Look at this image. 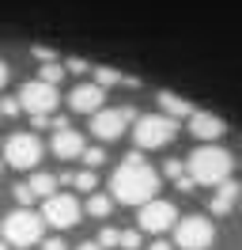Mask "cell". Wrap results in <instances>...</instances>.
Instances as JSON below:
<instances>
[{
    "label": "cell",
    "instance_id": "cell-15",
    "mask_svg": "<svg viewBox=\"0 0 242 250\" xmlns=\"http://www.w3.org/2000/svg\"><path fill=\"white\" fill-rule=\"evenodd\" d=\"M239 189H242V186H235V182H223V186L216 189L208 212H212V216H227V212H231V205H235V197H239Z\"/></svg>",
    "mask_w": 242,
    "mask_h": 250
},
{
    "label": "cell",
    "instance_id": "cell-21",
    "mask_svg": "<svg viewBox=\"0 0 242 250\" xmlns=\"http://www.w3.org/2000/svg\"><path fill=\"white\" fill-rule=\"evenodd\" d=\"M95 171H80V174H72V186H80V189H95Z\"/></svg>",
    "mask_w": 242,
    "mask_h": 250
},
{
    "label": "cell",
    "instance_id": "cell-22",
    "mask_svg": "<svg viewBox=\"0 0 242 250\" xmlns=\"http://www.w3.org/2000/svg\"><path fill=\"white\" fill-rule=\"evenodd\" d=\"M15 201L23 205V208H30V201H34V189H30L27 182H19V186H15Z\"/></svg>",
    "mask_w": 242,
    "mask_h": 250
},
{
    "label": "cell",
    "instance_id": "cell-23",
    "mask_svg": "<svg viewBox=\"0 0 242 250\" xmlns=\"http://www.w3.org/2000/svg\"><path fill=\"white\" fill-rule=\"evenodd\" d=\"M99 243H102V247H121V231H118V228H102Z\"/></svg>",
    "mask_w": 242,
    "mask_h": 250
},
{
    "label": "cell",
    "instance_id": "cell-18",
    "mask_svg": "<svg viewBox=\"0 0 242 250\" xmlns=\"http://www.w3.org/2000/svg\"><path fill=\"white\" fill-rule=\"evenodd\" d=\"M91 72H95V83H99V87H110V83H121V72L118 68H91ZM125 83H133V80H125Z\"/></svg>",
    "mask_w": 242,
    "mask_h": 250
},
{
    "label": "cell",
    "instance_id": "cell-29",
    "mask_svg": "<svg viewBox=\"0 0 242 250\" xmlns=\"http://www.w3.org/2000/svg\"><path fill=\"white\" fill-rule=\"evenodd\" d=\"M38 250H68V247H64L60 239H45V243H42V247H38Z\"/></svg>",
    "mask_w": 242,
    "mask_h": 250
},
{
    "label": "cell",
    "instance_id": "cell-6",
    "mask_svg": "<svg viewBox=\"0 0 242 250\" xmlns=\"http://www.w3.org/2000/svg\"><path fill=\"white\" fill-rule=\"evenodd\" d=\"M19 103L30 118H49V110H57V87L42 83V80H27L19 87Z\"/></svg>",
    "mask_w": 242,
    "mask_h": 250
},
{
    "label": "cell",
    "instance_id": "cell-3",
    "mask_svg": "<svg viewBox=\"0 0 242 250\" xmlns=\"http://www.w3.org/2000/svg\"><path fill=\"white\" fill-rule=\"evenodd\" d=\"M42 228H45L42 212L15 208L4 216V243L8 247H34V243H42Z\"/></svg>",
    "mask_w": 242,
    "mask_h": 250
},
{
    "label": "cell",
    "instance_id": "cell-31",
    "mask_svg": "<svg viewBox=\"0 0 242 250\" xmlns=\"http://www.w3.org/2000/svg\"><path fill=\"white\" fill-rule=\"evenodd\" d=\"M76 250H102V243H80Z\"/></svg>",
    "mask_w": 242,
    "mask_h": 250
},
{
    "label": "cell",
    "instance_id": "cell-26",
    "mask_svg": "<svg viewBox=\"0 0 242 250\" xmlns=\"http://www.w3.org/2000/svg\"><path fill=\"white\" fill-rule=\"evenodd\" d=\"M121 247L136 250V247H140V231H121Z\"/></svg>",
    "mask_w": 242,
    "mask_h": 250
},
{
    "label": "cell",
    "instance_id": "cell-1",
    "mask_svg": "<svg viewBox=\"0 0 242 250\" xmlns=\"http://www.w3.org/2000/svg\"><path fill=\"white\" fill-rule=\"evenodd\" d=\"M110 189H114V201L121 205H136V208H144V205L155 201V189H159V174L151 167L144 156H125L118 163V171L110 178Z\"/></svg>",
    "mask_w": 242,
    "mask_h": 250
},
{
    "label": "cell",
    "instance_id": "cell-9",
    "mask_svg": "<svg viewBox=\"0 0 242 250\" xmlns=\"http://www.w3.org/2000/svg\"><path fill=\"white\" fill-rule=\"evenodd\" d=\"M174 220H178V208L170 201H155L144 205L140 212H136V224H140V231H151V235H163L166 228H174Z\"/></svg>",
    "mask_w": 242,
    "mask_h": 250
},
{
    "label": "cell",
    "instance_id": "cell-30",
    "mask_svg": "<svg viewBox=\"0 0 242 250\" xmlns=\"http://www.w3.org/2000/svg\"><path fill=\"white\" fill-rule=\"evenodd\" d=\"M148 250H170V243H166V239H155V243H151Z\"/></svg>",
    "mask_w": 242,
    "mask_h": 250
},
{
    "label": "cell",
    "instance_id": "cell-16",
    "mask_svg": "<svg viewBox=\"0 0 242 250\" xmlns=\"http://www.w3.org/2000/svg\"><path fill=\"white\" fill-rule=\"evenodd\" d=\"M57 182H60L57 174H45V171H38V174H34V178L27 182V186L34 189V197H45V201H49V197H57Z\"/></svg>",
    "mask_w": 242,
    "mask_h": 250
},
{
    "label": "cell",
    "instance_id": "cell-28",
    "mask_svg": "<svg viewBox=\"0 0 242 250\" xmlns=\"http://www.w3.org/2000/svg\"><path fill=\"white\" fill-rule=\"evenodd\" d=\"M34 57H38V61H45V64H53V61H57V57H53V49H45V46L34 49Z\"/></svg>",
    "mask_w": 242,
    "mask_h": 250
},
{
    "label": "cell",
    "instance_id": "cell-25",
    "mask_svg": "<svg viewBox=\"0 0 242 250\" xmlns=\"http://www.w3.org/2000/svg\"><path fill=\"white\" fill-rule=\"evenodd\" d=\"M83 159H87V167H99V163L106 159V152H102V148H87V152H83Z\"/></svg>",
    "mask_w": 242,
    "mask_h": 250
},
{
    "label": "cell",
    "instance_id": "cell-32",
    "mask_svg": "<svg viewBox=\"0 0 242 250\" xmlns=\"http://www.w3.org/2000/svg\"><path fill=\"white\" fill-rule=\"evenodd\" d=\"M4 83H8V64L0 61V87H4Z\"/></svg>",
    "mask_w": 242,
    "mask_h": 250
},
{
    "label": "cell",
    "instance_id": "cell-8",
    "mask_svg": "<svg viewBox=\"0 0 242 250\" xmlns=\"http://www.w3.org/2000/svg\"><path fill=\"white\" fill-rule=\"evenodd\" d=\"M129 122H136V110L133 106H118V110H102L91 118V133L99 141H118L121 133L129 129Z\"/></svg>",
    "mask_w": 242,
    "mask_h": 250
},
{
    "label": "cell",
    "instance_id": "cell-2",
    "mask_svg": "<svg viewBox=\"0 0 242 250\" xmlns=\"http://www.w3.org/2000/svg\"><path fill=\"white\" fill-rule=\"evenodd\" d=\"M185 167H189L197 186H223V182H231L227 178L231 174V152L216 148V144H201L197 152H189Z\"/></svg>",
    "mask_w": 242,
    "mask_h": 250
},
{
    "label": "cell",
    "instance_id": "cell-4",
    "mask_svg": "<svg viewBox=\"0 0 242 250\" xmlns=\"http://www.w3.org/2000/svg\"><path fill=\"white\" fill-rule=\"evenodd\" d=\"M174 133H178V122L170 114H140L136 129H133L140 148H163V144L174 141Z\"/></svg>",
    "mask_w": 242,
    "mask_h": 250
},
{
    "label": "cell",
    "instance_id": "cell-7",
    "mask_svg": "<svg viewBox=\"0 0 242 250\" xmlns=\"http://www.w3.org/2000/svg\"><path fill=\"white\" fill-rule=\"evenodd\" d=\"M174 239H178L182 250H204L216 239V228H212L208 216H182L178 228H174Z\"/></svg>",
    "mask_w": 242,
    "mask_h": 250
},
{
    "label": "cell",
    "instance_id": "cell-11",
    "mask_svg": "<svg viewBox=\"0 0 242 250\" xmlns=\"http://www.w3.org/2000/svg\"><path fill=\"white\" fill-rule=\"evenodd\" d=\"M102 99H106V87H99L95 80L91 83H76L72 95H68V106L76 114H102Z\"/></svg>",
    "mask_w": 242,
    "mask_h": 250
},
{
    "label": "cell",
    "instance_id": "cell-19",
    "mask_svg": "<svg viewBox=\"0 0 242 250\" xmlns=\"http://www.w3.org/2000/svg\"><path fill=\"white\" fill-rule=\"evenodd\" d=\"M64 72H68V68H60V64L53 61V64H42V76H38V80H42V83H53V87H57L60 80H64Z\"/></svg>",
    "mask_w": 242,
    "mask_h": 250
},
{
    "label": "cell",
    "instance_id": "cell-5",
    "mask_svg": "<svg viewBox=\"0 0 242 250\" xmlns=\"http://www.w3.org/2000/svg\"><path fill=\"white\" fill-rule=\"evenodd\" d=\"M4 159H8V167H15V171L38 167V159H42V141H38L34 133H12V137L4 141Z\"/></svg>",
    "mask_w": 242,
    "mask_h": 250
},
{
    "label": "cell",
    "instance_id": "cell-34",
    "mask_svg": "<svg viewBox=\"0 0 242 250\" xmlns=\"http://www.w3.org/2000/svg\"><path fill=\"white\" fill-rule=\"evenodd\" d=\"M0 171H4V163H0Z\"/></svg>",
    "mask_w": 242,
    "mask_h": 250
},
{
    "label": "cell",
    "instance_id": "cell-10",
    "mask_svg": "<svg viewBox=\"0 0 242 250\" xmlns=\"http://www.w3.org/2000/svg\"><path fill=\"white\" fill-rule=\"evenodd\" d=\"M80 201L76 197H68V193H57V197H49V201L42 205V216L45 224H53V228H76L80 224Z\"/></svg>",
    "mask_w": 242,
    "mask_h": 250
},
{
    "label": "cell",
    "instance_id": "cell-13",
    "mask_svg": "<svg viewBox=\"0 0 242 250\" xmlns=\"http://www.w3.org/2000/svg\"><path fill=\"white\" fill-rule=\"evenodd\" d=\"M189 133H193L197 141H220L227 133L223 118H216V114H204V110H197L193 118H189Z\"/></svg>",
    "mask_w": 242,
    "mask_h": 250
},
{
    "label": "cell",
    "instance_id": "cell-12",
    "mask_svg": "<svg viewBox=\"0 0 242 250\" xmlns=\"http://www.w3.org/2000/svg\"><path fill=\"white\" fill-rule=\"evenodd\" d=\"M49 148H53V156H57V159H80L83 152H87V144H83V137H80L76 129H60V133H53Z\"/></svg>",
    "mask_w": 242,
    "mask_h": 250
},
{
    "label": "cell",
    "instance_id": "cell-24",
    "mask_svg": "<svg viewBox=\"0 0 242 250\" xmlns=\"http://www.w3.org/2000/svg\"><path fill=\"white\" fill-rule=\"evenodd\" d=\"M19 110H23L19 95H15V99H0V114H8V118H12V114H19Z\"/></svg>",
    "mask_w": 242,
    "mask_h": 250
},
{
    "label": "cell",
    "instance_id": "cell-33",
    "mask_svg": "<svg viewBox=\"0 0 242 250\" xmlns=\"http://www.w3.org/2000/svg\"><path fill=\"white\" fill-rule=\"evenodd\" d=\"M0 250H8V243H4V239H0Z\"/></svg>",
    "mask_w": 242,
    "mask_h": 250
},
{
    "label": "cell",
    "instance_id": "cell-27",
    "mask_svg": "<svg viewBox=\"0 0 242 250\" xmlns=\"http://www.w3.org/2000/svg\"><path fill=\"white\" fill-rule=\"evenodd\" d=\"M64 68H68V72H87L91 64H87V61H80V57H68V61H64Z\"/></svg>",
    "mask_w": 242,
    "mask_h": 250
},
{
    "label": "cell",
    "instance_id": "cell-17",
    "mask_svg": "<svg viewBox=\"0 0 242 250\" xmlns=\"http://www.w3.org/2000/svg\"><path fill=\"white\" fill-rule=\"evenodd\" d=\"M110 208H114V193H91V197H87V216L106 220V216H110Z\"/></svg>",
    "mask_w": 242,
    "mask_h": 250
},
{
    "label": "cell",
    "instance_id": "cell-14",
    "mask_svg": "<svg viewBox=\"0 0 242 250\" xmlns=\"http://www.w3.org/2000/svg\"><path fill=\"white\" fill-rule=\"evenodd\" d=\"M159 106L178 122V118H193L197 110H193V103L189 99H182V95H174V91H159Z\"/></svg>",
    "mask_w": 242,
    "mask_h": 250
},
{
    "label": "cell",
    "instance_id": "cell-20",
    "mask_svg": "<svg viewBox=\"0 0 242 250\" xmlns=\"http://www.w3.org/2000/svg\"><path fill=\"white\" fill-rule=\"evenodd\" d=\"M166 174H170V178H174V182H182V178H185V174H189V167H185V163H182V159H166Z\"/></svg>",
    "mask_w": 242,
    "mask_h": 250
}]
</instances>
